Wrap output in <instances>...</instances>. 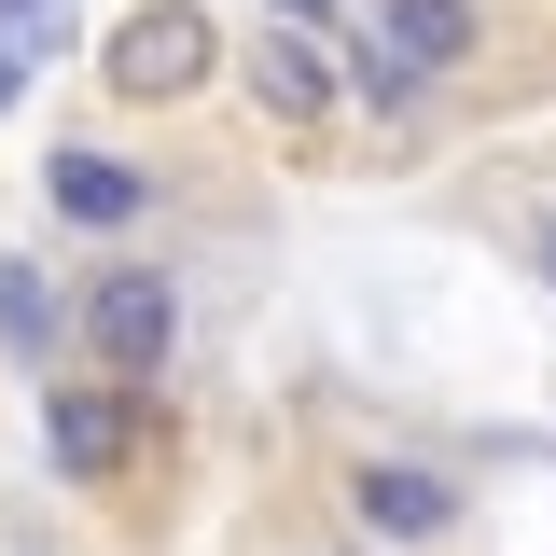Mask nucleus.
<instances>
[{
  "label": "nucleus",
  "instance_id": "1a4fd4ad",
  "mask_svg": "<svg viewBox=\"0 0 556 556\" xmlns=\"http://www.w3.org/2000/svg\"><path fill=\"white\" fill-rule=\"evenodd\" d=\"M42 42H56V0H0V112L28 98V70H42Z\"/></svg>",
  "mask_w": 556,
  "mask_h": 556
},
{
  "label": "nucleus",
  "instance_id": "7ed1b4c3",
  "mask_svg": "<svg viewBox=\"0 0 556 556\" xmlns=\"http://www.w3.org/2000/svg\"><path fill=\"white\" fill-rule=\"evenodd\" d=\"M139 417H153V390H56L42 404V459H56L70 486H126V459H139Z\"/></svg>",
  "mask_w": 556,
  "mask_h": 556
},
{
  "label": "nucleus",
  "instance_id": "39448f33",
  "mask_svg": "<svg viewBox=\"0 0 556 556\" xmlns=\"http://www.w3.org/2000/svg\"><path fill=\"white\" fill-rule=\"evenodd\" d=\"M348 515H362L376 543H431V529L459 515V486L417 473V459H362V473H348Z\"/></svg>",
  "mask_w": 556,
  "mask_h": 556
},
{
  "label": "nucleus",
  "instance_id": "f257e3e1",
  "mask_svg": "<svg viewBox=\"0 0 556 556\" xmlns=\"http://www.w3.org/2000/svg\"><path fill=\"white\" fill-rule=\"evenodd\" d=\"M84 348H98L126 390H153L167 348H181V292H167L153 265H98V278H84Z\"/></svg>",
  "mask_w": 556,
  "mask_h": 556
},
{
  "label": "nucleus",
  "instance_id": "f03ea898",
  "mask_svg": "<svg viewBox=\"0 0 556 556\" xmlns=\"http://www.w3.org/2000/svg\"><path fill=\"white\" fill-rule=\"evenodd\" d=\"M208 56H223V28H208L195 0H139L98 70H112V98H181V84H208Z\"/></svg>",
  "mask_w": 556,
  "mask_h": 556
},
{
  "label": "nucleus",
  "instance_id": "0eeeda50",
  "mask_svg": "<svg viewBox=\"0 0 556 556\" xmlns=\"http://www.w3.org/2000/svg\"><path fill=\"white\" fill-rule=\"evenodd\" d=\"M42 195H56V223L126 237L139 208H153V167H126V153H56V167H42Z\"/></svg>",
  "mask_w": 556,
  "mask_h": 556
},
{
  "label": "nucleus",
  "instance_id": "20e7f679",
  "mask_svg": "<svg viewBox=\"0 0 556 556\" xmlns=\"http://www.w3.org/2000/svg\"><path fill=\"white\" fill-rule=\"evenodd\" d=\"M362 42H376V56H404L417 84H445V70L486 42V14H473V0H362Z\"/></svg>",
  "mask_w": 556,
  "mask_h": 556
},
{
  "label": "nucleus",
  "instance_id": "423d86ee",
  "mask_svg": "<svg viewBox=\"0 0 556 556\" xmlns=\"http://www.w3.org/2000/svg\"><path fill=\"white\" fill-rule=\"evenodd\" d=\"M251 98H265L278 126H320V112H334V56H320V28H278V14H265V42H251Z\"/></svg>",
  "mask_w": 556,
  "mask_h": 556
},
{
  "label": "nucleus",
  "instance_id": "9d476101",
  "mask_svg": "<svg viewBox=\"0 0 556 556\" xmlns=\"http://www.w3.org/2000/svg\"><path fill=\"white\" fill-rule=\"evenodd\" d=\"M543 265H556V223H543Z\"/></svg>",
  "mask_w": 556,
  "mask_h": 556
},
{
  "label": "nucleus",
  "instance_id": "6e6552de",
  "mask_svg": "<svg viewBox=\"0 0 556 556\" xmlns=\"http://www.w3.org/2000/svg\"><path fill=\"white\" fill-rule=\"evenodd\" d=\"M56 334H84V306H56L42 265H0V348L14 362H56Z\"/></svg>",
  "mask_w": 556,
  "mask_h": 556
}]
</instances>
